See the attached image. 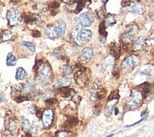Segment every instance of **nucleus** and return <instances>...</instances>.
Masks as SVG:
<instances>
[{
    "instance_id": "27",
    "label": "nucleus",
    "mask_w": 154,
    "mask_h": 137,
    "mask_svg": "<svg viewBox=\"0 0 154 137\" xmlns=\"http://www.w3.org/2000/svg\"><path fill=\"white\" fill-rule=\"evenodd\" d=\"M55 137H73V133L67 129H60L56 132Z\"/></svg>"
},
{
    "instance_id": "13",
    "label": "nucleus",
    "mask_w": 154,
    "mask_h": 137,
    "mask_svg": "<svg viewBox=\"0 0 154 137\" xmlns=\"http://www.w3.org/2000/svg\"><path fill=\"white\" fill-rule=\"evenodd\" d=\"M105 97V89L98 85H95L90 92V99L94 102H97Z\"/></svg>"
},
{
    "instance_id": "1",
    "label": "nucleus",
    "mask_w": 154,
    "mask_h": 137,
    "mask_svg": "<svg viewBox=\"0 0 154 137\" xmlns=\"http://www.w3.org/2000/svg\"><path fill=\"white\" fill-rule=\"evenodd\" d=\"M33 70L36 73L38 80H40L44 85L50 84L53 77H52V69L50 64L46 61L40 60L36 61L35 65L33 67Z\"/></svg>"
},
{
    "instance_id": "20",
    "label": "nucleus",
    "mask_w": 154,
    "mask_h": 137,
    "mask_svg": "<svg viewBox=\"0 0 154 137\" xmlns=\"http://www.w3.org/2000/svg\"><path fill=\"white\" fill-rule=\"evenodd\" d=\"M79 35H80V39H82V43L85 44L87 42H89V41L92 39V37H93V32L90 30L83 29V30H80Z\"/></svg>"
},
{
    "instance_id": "18",
    "label": "nucleus",
    "mask_w": 154,
    "mask_h": 137,
    "mask_svg": "<svg viewBox=\"0 0 154 137\" xmlns=\"http://www.w3.org/2000/svg\"><path fill=\"white\" fill-rule=\"evenodd\" d=\"M21 125H22V128L26 132H33L35 131V126L34 124H32V123L25 117H22L21 118Z\"/></svg>"
},
{
    "instance_id": "2",
    "label": "nucleus",
    "mask_w": 154,
    "mask_h": 137,
    "mask_svg": "<svg viewBox=\"0 0 154 137\" xmlns=\"http://www.w3.org/2000/svg\"><path fill=\"white\" fill-rule=\"evenodd\" d=\"M66 30V24L64 20L58 19L53 25H48L45 30V34L48 39L56 40L61 38Z\"/></svg>"
},
{
    "instance_id": "7",
    "label": "nucleus",
    "mask_w": 154,
    "mask_h": 137,
    "mask_svg": "<svg viewBox=\"0 0 154 137\" xmlns=\"http://www.w3.org/2000/svg\"><path fill=\"white\" fill-rule=\"evenodd\" d=\"M6 129L11 135H15L19 132V125L16 117L12 114H8L6 117Z\"/></svg>"
},
{
    "instance_id": "22",
    "label": "nucleus",
    "mask_w": 154,
    "mask_h": 137,
    "mask_svg": "<svg viewBox=\"0 0 154 137\" xmlns=\"http://www.w3.org/2000/svg\"><path fill=\"white\" fill-rule=\"evenodd\" d=\"M15 38V34L11 30H4L1 33V40L2 42H9V41H12Z\"/></svg>"
},
{
    "instance_id": "33",
    "label": "nucleus",
    "mask_w": 154,
    "mask_h": 137,
    "mask_svg": "<svg viewBox=\"0 0 154 137\" xmlns=\"http://www.w3.org/2000/svg\"><path fill=\"white\" fill-rule=\"evenodd\" d=\"M61 2H63V3H65V4H67V5H71V4H73L75 1L74 0H60Z\"/></svg>"
},
{
    "instance_id": "10",
    "label": "nucleus",
    "mask_w": 154,
    "mask_h": 137,
    "mask_svg": "<svg viewBox=\"0 0 154 137\" xmlns=\"http://www.w3.org/2000/svg\"><path fill=\"white\" fill-rule=\"evenodd\" d=\"M7 19H8L9 25L11 26H15L21 23L22 15L18 10L11 9V10H9L8 12H7Z\"/></svg>"
},
{
    "instance_id": "19",
    "label": "nucleus",
    "mask_w": 154,
    "mask_h": 137,
    "mask_svg": "<svg viewBox=\"0 0 154 137\" xmlns=\"http://www.w3.org/2000/svg\"><path fill=\"white\" fill-rule=\"evenodd\" d=\"M144 45H145V37L139 36L134 40V42H133L132 49L134 51H140L144 47Z\"/></svg>"
},
{
    "instance_id": "9",
    "label": "nucleus",
    "mask_w": 154,
    "mask_h": 137,
    "mask_svg": "<svg viewBox=\"0 0 154 137\" xmlns=\"http://www.w3.org/2000/svg\"><path fill=\"white\" fill-rule=\"evenodd\" d=\"M41 119H42L43 127L45 129H48L52 126L53 120H54V111H53V109L51 108L45 109L42 113Z\"/></svg>"
},
{
    "instance_id": "23",
    "label": "nucleus",
    "mask_w": 154,
    "mask_h": 137,
    "mask_svg": "<svg viewBox=\"0 0 154 137\" xmlns=\"http://www.w3.org/2000/svg\"><path fill=\"white\" fill-rule=\"evenodd\" d=\"M26 78H28V73H26V71L23 67H18L16 70V74H15V79L17 80H25Z\"/></svg>"
},
{
    "instance_id": "30",
    "label": "nucleus",
    "mask_w": 154,
    "mask_h": 137,
    "mask_svg": "<svg viewBox=\"0 0 154 137\" xmlns=\"http://www.w3.org/2000/svg\"><path fill=\"white\" fill-rule=\"evenodd\" d=\"M53 55H54L56 58L60 59V60H64L65 59V56H66L65 52L63 49H61V48L54 50V52H53Z\"/></svg>"
},
{
    "instance_id": "6",
    "label": "nucleus",
    "mask_w": 154,
    "mask_h": 137,
    "mask_svg": "<svg viewBox=\"0 0 154 137\" xmlns=\"http://www.w3.org/2000/svg\"><path fill=\"white\" fill-rule=\"evenodd\" d=\"M138 31V26L135 24H132L131 26H128L124 33L122 34L121 36V41L124 45H129L130 43H131L133 41V38L135 37L136 33Z\"/></svg>"
},
{
    "instance_id": "3",
    "label": "nucleus",
    "mask_w": 154,
    "mask_h": 137,
    "mask_svg": "<svg viewBox=\"0 0 154 137\" xmlns=\"http://www.w3.org/2000/svg\"><path fill=\"white\" fill-rule=\"evenodd\" d=\"M73 72H74V79L79 86L85 87L89 83L91 72L89 70V68L83 66L82 63H77L75 64Z\"/></svg>"
},
{
    "instance_id": "34",
    "label": "nucleus",
    "mask_w": 154,
    "mask_h": 137,
    "mask_svg": "<svg viewBox=\"0 0 154 137\" xmlns=\"http://www.w3.org/2000/svg\"><path fill=\"white\" fill-rule=\"evenodd\" d=\"M40 35H41V33H40L38 30H34L32 32V36L33 37H40Z\"/></svg>"
},
{
    "instance_id": "21",
    "label": "nucleus",
    "mask_w": 154,
    "mask_h": 137,
    "mask_svg": "<svg viewBox=\"0 0 154 137\" xmlns=\"http://www.w3.org/2000/svg\"><path fill=\"white\" fill-rule=\"evenodd\" d=\"M26 24H35V25H40L42 22V19L40 15L37 14H30L29 16L26 17Z\"/></svg>"
},
{
    "instance_id": "39",
    "label": "nucleus",
    "mask_w": 154,
    "mask_h": 137,
    "mask_svg": "<svg viewBox=\"0 0 154 137\" xmlns=\"http://www.w3.org/2000/svg\"><path fill=\"white\" fill-rule=\"evenodd\" d=\"M113 136V134H111V135H108V136H106V137H112Z\"/></svg>"
},
{
    "instance_id": "38",
    "label": "nucleus",
    "mask_w": 154,
    "mask_h": 137,
    "mask_svg": "<svg viewBox=\"0 0 154 137\" xmlns=\"http://www.w3.org/2000/svg\"><path fill=\"white\" fill-rule=\"evenodd\" d=\"M108 1H109V0H102V3H103V4H106Z\"/></svg>"
},
{
    "instance_id": "17",
    "label": "nucleus",
    "mask_w": 154,
    "mask_h": 137,
    "mask_svg": "<svg viewBox=\"0 0 154 137\" xmlns=\"http://www.w3.org/2000/svg\"><path fill=\"white\" fill-rule=\"evenodd\" d=\"M57 90H58V94L63 98H72L76 95L75 90H73L70 87H63V88L57 89Z\"/></svg>"
},
{
    "instance_id": "32",
    "label": "nucleus",
    "mask_w": 154,
    "mask_h": 137,
    "mask_svg": "<svg viewBox=\"0 0 154 137\" xmlns=\"http://www.w3.org/2000/svg\"><path fill=\"white\" fill-rule=\"evenodd\" d=\"M45 104L48 105V106H53V105H55L58 103V100L55 98H49L48 100H45Z\"/></svg>"
},
{
    "instance_id": "24",
    "label": "nucleus",
    "mask_w": 154,
    "mask_h": 137,
    "mask_svg": "<svg viewBox=\"0 0 154 137\" xmlns=\"http://www.w3.org/2000/svg\"><path fill=\"white\" fill-rule=\"evenodd\" d=\"M116 23V15L113 14H108L105 19H104V22H103V25L105 26V27H108V26H111L112 25H115Z\"/></svg>"
},
{
    "instance_id": "8",
    "label": "nucleus",
    "mask_w": 154,
    "mask_h": 137,
    "mask_svg": "<svg viewBox=\"0 0 154 137\" xmlns=\"http://www.w3.org/2000/svg\"><path fill=\"white\" fill-rule=\"evenodd\" d=\"M75 21L77 24L82 27H87L93 25L94 21H95V18H94L93 14L90 12H83L80 13L79 15L76 16Z\"/></svg>"
},
{
    "instance_id": "29",
    "label": "nucleus",
    "mask_w": 154,
    "mask_h": 137,
    "mask_svg": "<svg viewBox=\"0 0 154 137\" xmlns=\"http://www.w3.org/2000/svg\"><path fill=\"white\" fill-rule=\"evenodd\" d=\"M16 64V57L12 53H9L7 56V65L8 66H13Z\"/></svg>"
},
{
    "instance_id": "14",
    "label": "nucleus",
    "mask_w": 154,
    "mask_h": 137,
    "mask_svg": "<svg viewBox=\"0 0 154 137\" xmlns=\"http://www.w3.org/2000/svg\"><path fill=\"white\" fill-rule=\"evenodd\" d=\"M94 57V49L90 46L84 47V48L79 52V63L85 64V63H89V61L93 59Z\"/></svg>"
},
{
    "instance_id": "26",
    "label": "nucleus",
    "mask_w": 154,
    "mask_h": 137,
    "mask_svg": "<svg viewBox=\"0 0 154 137\" xmlns=\"http://www.w3.org/2000/svg\"><path fill=\"white\" fill-rule=\"evenodd\" d=\"M61 71L63 74V76H70V75H72V73H73V68H72V66L66 64L61 67Z\"/></svg>"
},
{
    "instance_id": "25",
    "label": "nucleus",
    "mask_w": 154,
    "mask_h": 137,
    "mask_svg": "<svg viewBox=\"0 0 154 137\" xmlns=\"http://www.w3.org/2000/svg\"><path fill=\"white\" fill-rule=\"evenodd\" d=\"M55 92L52 91V90H46V91H43L41 93V98L43 100H48L49 98H55Z\"/></svg>"
},
{
    "instance_id": "5",
    "label": "nucleus",
    "mask_w": 154,
    "mask_h": 137,
    "mask_svg": "<svg viewBox=\"0 0 154 137\" xmlns=\"http://www.w3.org/2000/svg\"><path fill=\"white\" fill-rule=\"evenodd\" d=\"M123 8L127 11L136 14H143L145 11V6L139 1H131V0H124L122 3Z\"/></svg>"
},
{
    "instance_id": "15",
    "label": "nucleus",
    "mask_w": 154,
    "mask_h": 137,
    "mask_svg": "<svg viewBox=\"0 0 154 137\" xmlns=\"http://www.w3.org/2000/svg\"><path fill=\"white\" fill-rule=\"evenodd\" d=\"M79 32H80V29L78 26H73L71 31H70V37H71L72 42H73V44H74L75 45H77V46H80V45H83L82 39H80Z\"/></svg>"
},
{
    "instance_id": "31",
    "label": "nucleus",
    "mask_w": 154,
    "mask_h": 137,
    "mask_svg": "<svg viewBox=\"0 0 154 137\" xmlns=\"http://www.w3.org/2000/svg\"><path fill=\"white\" fill-rule=\"evenodd\" d=\"M22 45L25 46L26 48H28L30 52H34L35 51V45L33 43H30V42H23L22 43Z\"/></svg>"
},
{
    "instance_id": "35",
    "label": "nucleus",
    "mask_w": 154,
    "mask_h": 137,
    "mask_svg": "<svg viewBox=\"0 0 154 137\" xmlns=\"http://www.w3.org/2000/svg\"><path fill=\"white\" fill-rule=\"evenodd\" d=\"M118 113H119V111H118V108L115 107V114H116V115H117V114H118Z\"/></svg>"
},
{
    "instance_id": "16",
    "label": "nucleus",
    "mask_w": 154,
    "mask_h": 137,
    "mask_svg": "<svg viewBox=\"0 0 154 137\" xmlns=\"http://www.w3.org/2000/svg\"><path fill=\"white\" fill-rule=\"evenodd\" d=\"M115 61L116 58L112 56V55H108L101 63V67L104 71H109L111 69H112L113 65H115Z\"/></svg>"
},
{
    "instance_id": "11",
    "label": "nucleus",
    "mask_w": 154,
    "mask_h": 137,
    "mask_svg": "<svg viewBox=\"0 0 154 137\" xmlns=\"http://www.w3.org/2000/svg\"><path fill=\"white\" fill-rule=\"evenodd\" d=\"M138 64H139V59L136 56H129L123 61L122 69L125 72H131Z\"/></svg>"
},
{
    "instance_id": "12",
    "label": "nucleus",
    "mask_w": 154,
    "mask_h": 137,
    "mask_svg": "<svg viewBox=\"0 0 154 137\" xmlns=\"http://www.w3.org/2000/svg\"><path fill=\"white\" fill-rule=\"evenodd\" d=\"M72 83V79H69L67 76H59L52 80V84L56 89L63 88V87H69Z\"/></svg>"
},
{
    "instance_id": "36",
    "label": "nucleus",
    "mask_w": 154,
    "mask_h": 137,
    "mask_svg": "<svg viewBox=\"0 0 154 137\" xmlns=\"http://www.w3.org/2000/svg\"><path fill=\"white\" fill-rule=\"evenodd\" d=\"M146 113H148V110L146 109L144 112H142V114H141V116H144V115H146Z\"/></svg>"
},
{
    "instance_id": "37",
    "label": "nucleus",
    "mask_w": 154,
    "mask_h": 137,
    "mask_svg": "<svg viewBox=\"0 0 154 137\" xmlns=\"http://www.w3.org/2000/svg\"><path fill=\"white\" fill-rule=\"evenodd\" d=\"M3 98H4L3 95H0V103H1V101H3Z\"/></svg>"
},
{
    "instance_id": "28",
    "label": "nucleus",
    "mask_w": 154,
    "mask_h": 137,
    "mask_svg": "<svg viewBox=\"0 0 154 137\" xmlns=\"http://www.w3.org/2000/svg\"><path fill=\"white\" fill-rule=\"evenodd\" d=\"M111 49H112V55L116 59L119 58V55H120V46L116 44H112L111 45Z\"/></svg>"
},
{
    "instance_id": "40",
    "label": "nucleus",
    "mask_w": 154,
    "mask_h": 137,
    "mask_svg": "<svg viewBox=\"0 0 154 137\" xmlns=\"http://www.w3.org/2000/svg\"><path fill=\"white\" fill-rule=\"evenodd\" d=\"M0 39H1V34H0Z\"/></svg>"
},
{
    "instance_id": "4",
    "label": "nucleus",
    "mask_w": 154,
    "mask_h": 137,
    "mask_svg": "<svg viewBox=\"0 0 154 137\" xmlns=\"http://www.w3.org/2000/svg\"><path fill=\"white\" fill-rule=\"evenodd\" d=\"M145 98H145L144 94L140 91L138 88L133 89V90L131 91V93L129 99L127 100L126 106L128 107L130 110L137 109L143 104V101H144Z\"/></svg>"
}]
</instances>
